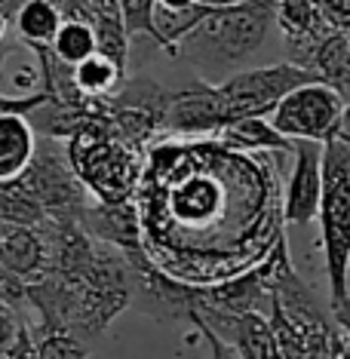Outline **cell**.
<instances>
[{
    "instance_id": "e0dca14e",
    "label": "cell",
    "mask_w": 350,
    "mask_h": 359,
    "mask_svg": "<svg viewBox=\"0 0 350 359\" xmlns=\"http://www.w3.org/2000/svg\"><path fill=\"white\" fill-rule=\"evenodd\" d=\"M117 13L129 43H133V37H151L160 46V34H157V25H154L157 0H117Z\"/></svg>"
},
{
    "instance_id": "d6986e66",
    "label": "cell",
    "mask_w": 350,
    "mask_h": 359,
    "mask_svg": "<svg viewBox=\"0 0 350 359\" xmlns=\"http://www.w3.org/2000/svg\"><path fill=\"white\" fill-rule=\"evenodd\" d=\"M50 102V95L46 93H28V95H4L0 93V117H6V114H19V117H31L37 108H43V104Z\"/></svg>"
},
{
    "instance_id": "9c48e42d",
    "label": "cell",
    "mask_w": 350,
    "mask_h": 359,
    "mask_svg": "<svg viewBox=\"0 0 350 359\" xmlns=\"http://www.w3.org/2000/svg\"><path fill=\"white\" fill-rule=\"evenodd\" d=\"M80 227L102 246H111L117 252H129L142 246V222L129 200L123 203H99L89 200V206L80 212Z\"/></svg>"
},
{
    "instance_id": "277c9868",
    "label": "cell",
    "mask_w": 350,
    "mask_h": 359,
    "mask_svg": "<svg viewBox=\"0 0 350 359\" xmlns=\"http://www.w3.org/2000/svg\"><path fill=\"white\" fill-rule=\"evenodd\" d=\"M267 123L289 142L325 144L347 135V95L325 83H304L274 104Z\"/></svg>"
},
{
    "instance_id": "8992f818",
    "label": "cell",
    "mask_w": 350,
    "mask_h": 359,
    "mask_svg": "<svg viewBox=\"0 0 350 359\" xmlns=\"http://www.w3.org/2000/svg\"><path fill=\"white\" fill-rule=\"evenodd\" d=\"M25 187L34 194V200L43 209L46 222H68V218H80V212L89 206L86 187L77 182V175L71 172L68 160L59 157L53 148V142L46 138V144L34 151V160L28 163V169L19 175Z\"/></svg>"
},
{
    "instance_id": "ffe728a7",
    "label": "cell",
    "mask_w": 350,
    "mask_h": 359,
    "mask_svg": "<svg viewBox=\"0 0 350 359\" xmlns=\"http://www.w3.org/2000/svg\"><path fill=\"white\" fill-rule=\"evenodd\" d=\"M22 325H25V323L19 320L15 307H10L6 301H0V356H4L6 350L15 344V338H19Z\"/></svg>"
},
{
    "instance_id": "7402d4cb",
    "label": "cell",
    "mask_w": 350,
    "mask_h": 359,
    "mask_svg": "<svg viewBox=\"0 0 350 359\" xmlns=\"http://www.w3.org/2000/svg\"><path fill=\"white\" fill-rule=\"evenodd\" d=\"M197 4L200 0H157V10L160 13H188Z\"/></svg>"
},
{
    "instance_id": "7c38bea8",
    "label": "cell",
    "mask_w": 350,
    "mask_h": 359,
    "mask_svg": "<svg viewBox=\"0 0 350 359\" xmlns=\"http://www.w3.org/2000/svg\"><path fill=\"white\" fill-rule=\"evenodd\" d=\"M37 151V135L31 129L28 117L6 114L0 117V184L13 182L28 169Z\"/></svg>"
},
{
    "instance_id": "5bb4252c",
    "label": "cell",
    "mask_w": 350,
    "mask_h": 359,
    "mask_svg": "<svg viewBox=\"0 0 350 359\" xmlns=\"http://www.w3.org/2000/svg\"><path fill=\"white\" fill-rule=\"evenodd\" d=\"M304 68L311 71V74H316V80H323L325 86L347 95V68H350L347 31H329V34L314 46Z\"/></svg>"
},
{
    "instance_id": "4fadbf2b",
    "label": "cell",
    "mask_w": 350,
    "mask_h": 359,
    "mask_svg": "<svg viewBox=\"0 0 350 359\" xmlns=\"http://www.w3.org/2000/svg\"><path fill=\"white\" fill-rule=\"evenodd\" d=\"M215 138L231 151H283V154L295 151V144L276 133V129L267 123V117L234 120V123H227Z\"/></svg>"
},
{
    "instance_id": "6da1fadb",
    "label": "cell",
    "mask_w": 350,
    "mask_h": 359,
    "mask_svg": "<svg viewBox=\"0 0 350 359\" xmlns=\"http://www.w3.org/2000/svg\"><path fill=\"white\" fill-rule=\"evenodd\" d=\"M271 28L274 0H243V4L231 6H206L200 22L178 43V55H188L206 80L222 83L224 77H231V68L246 65L262 50Z\"/></svg>"
},
{
    "instance_id": "44dd1931",
    "label": "cell",
    "mask_w": 350,
    "mask_h": 359,
    "mask_svg": "<svg viewBox=\"0 0 350 359\" xmlns=\"http://www.w3.org/2000/svg\"><path fill=\"white\" fill-rule=\"evenodd\" d=\"M191 323L197 325V332L203 334V341L209 344V353H213V359H240L237 353H234V347H231V344H224V341L218 338V334H215L213 329H206V325H203V323L197 320V316H191Z\"/></svg>"
},
{
    "instance_id": "52a82bcc",
    "label": "cell",
    "mask_w": 350,
    "mask_h": 359,
    "mask_svg": "<svg viewBox=\"0 0 350 359\" xmlns=\"http://www.w3.org/2000/svg\"><path fill=\"white\" fill-rule=\"evenodd\" d=\"M163 129L173 135H218L224 129V111L215 83H194L178 93H169L163 111Z\"/></svg>"
},
{
    "instance_id": "3957f363",
    "label": "cell",
    "mask_w": 350,
    "mask_h": 359,
    "mask_svg": "<svg viewBox=\"0 0 350 359\" xmlns=\"http://www.w3.org/2000/svg\"><path fill=\"white\" fill-rule=\"evenodd\" d=\"M68 166L86 194L99 203H123L138 182V151L123 144L111 129V120L68 138Z\"/></svg>"
},
{
    "instance_id": "2e32d148",
    "label": "cell",
    "mask_w": 350,
    "mask_h": 359,
    "mask_svg": "<svg viewBox=\"0 0 350 359\" xmlns=\"http://www.w3.org/2000/svg\"><path fill=\"white\" fill-rule=\"evenodd\" d=\"M95 50V34L86 22L77 19H62L59 31H55L53 43H50V55L65 68H77L83 59H89Z\"/></svg>"
},
{
    "instance_id": "30bf717a",
    "label": "cell",
    "mask_w": 350,
    "mask_h": 359,
    "mask_svg": "<svg viewBox=\"0 0 350 359\" xmlns=\"http://www.w3.org/2000/svg\"><path fill=\"white\" fill-rule=\"evenodd\" d=\"M0 267L22 283L37 280L46 271V243L34 227L0 222Z\"/></svg>"
},
{
    "instance_id": "7a4b0ae2",
    "label": "cell",
    "mask_w": 350,
    "mask_h": 359,
    "mask_svg": "<svg viewBox=\"0 0 350 359\" xmlns=\"http://www.w3.org/2000/svg\"><path fill=\"white\" fill-rule=\"evenodd\" d=\"M323 224V255H325V283L329 301L325 310L332 313L338 329L347 332L350 310V138L338 135L323 144V197L320 212Z\"/></svg>"
},
{
    "instance_id": "ba28073f",
    "label": "cell",
    "mask_w": 350,
    "mask_h": 359,
    "mask_svg": "<svg viewBox=\"0 0 350 359\" xmlns=\"http://www.w3.org/2000/svg\"><path fill=\"white\" fill-rule=\"evenodd\" d=\"M292 175L286 182V200H283V218L286 224H311L316 222L323 197V144L316 142H292Z\"/></svg>"
},
{
    "instance_id": "5b68a950",
    "label": "cell",
    "mask_w": 350,
    "mask_h": 359,
    "mask_svg": "<svg viewBox=\"0 0 350 359\" xmlns=\"http://www.w3.org/2000/svg\"><path fill=\"white\" fill-rule=\"evenodd\" d=\"M304 83H316V74L298 68L292 62L246 68L224 77L222 83H215L218 99H222V111H224V126L246 117H267L283 95H289L292 89Z\"/></svg>"
},
{
    "instance_id": "9a60e30c",
    "label": "cell",
    "mask_w": 350,
    "mask_h": 359,
    "mask_svg": "<svg viewBox=\"0 0 350 359\" xmlns=\"http://www.w3.org/2000/svg\"><path fill=\"white\" fill-rule=\"evenodd\" d=\"M71 80H74L77 93L86 95V99H108L126 80V68L108 59V55L93 53L77 68H71Z\"/></svg>"
},
{
    "instance_id": "ac0fdd59",
    "label": "cell",
    "mask_w": 350,
    "mask_h": 359,
    "mask_svg": "<svg viewBox=\"0 0 350 359\" xmlns=\"http://www.w3.org/2000/svg\"><path fill=\"white\" fill-rule=\"evenodd\" d=\"M34 338V359H86L89 347L68 332H46L31 334Z\"/></svg>"
},
{
    "instance_id": "8fae6325",
    "label": "cell",
    "mask_w": 350,
    "mask_h": 359,
    "mask_svg": "<svg viewBox=\"0 0 350 359\" xmlns=\"http://www.w3.org/2000/svg\"><path fill=\"white\" fill-rule=\"evenodd\" d=\"M13 28V37L19 40V46L34 50H50L55 31L62 25V10L53 0H19V4L0 10Z\"/></svg>"
}]
</instances>
